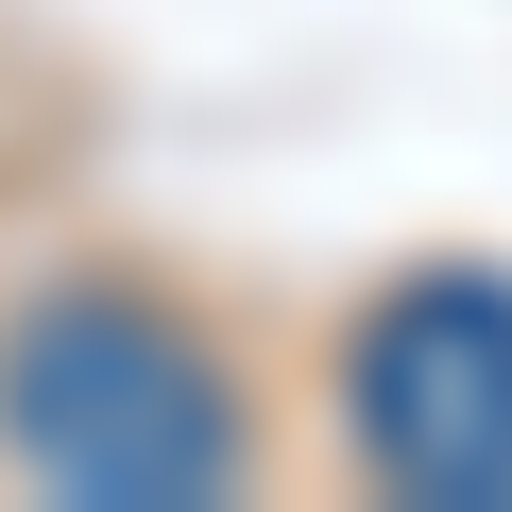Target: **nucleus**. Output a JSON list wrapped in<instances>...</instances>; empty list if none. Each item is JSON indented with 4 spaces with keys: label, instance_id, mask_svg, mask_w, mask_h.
I'll return each mask as SVG.
<instances>
[{
    "label": "nucleus",
    "instance_id": "1",
    "mask_svg": "<svg viewBox=\"0 0 512 512\" xmlns=\"http://www.w3.org/2000/svg\"><path fill=\"white\" fill-rule=\"evenodd\" d=\"M0 444L86 512H154V495H222L239 478V393L205 376V342L137 291H69L0 359Z\"/></svg>",
    "mask_w": 512,
    "mask_h": 512
},
{
    "label": "nucleus",
    "instance_id": "2",
    "mask_svg": "<svg viewBox=\"0 0 512 512\" xmlns=\"http://www.w3.org/2000/svg\"><path fill=\"white\" fill-rule=\"evenodd\" d=\"M359 461L393 495H512V274H410L342 359Z\"/></svg>",
    "mask_w": 512,
    "mask_h": 512
}]
</instances>
